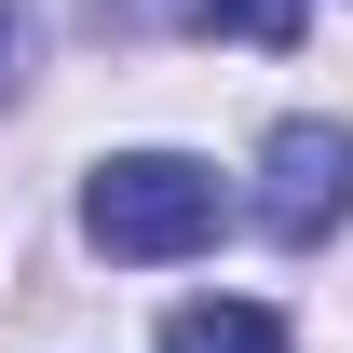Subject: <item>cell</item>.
I'll return each mask as SVG.
<instances>
[{
    "instance_id": "obj_1",
    "label": "cell",
    "mask_w": 353,
    "mask_h": 353,
    "mask_svg": "<svg viewBox=\"0 0 353 353\" xmlns=\"http://www.w3.org/2000/svg\"><path fill=\"white\" fill-rule=\"evenodd\" d=\"M82 231L95 259H190V245H218V176L190 150H123V163H95Z\"/></svg>"
},
{
    "instance_id": "obj_2",
    "label": "cell",
    "mask_w": 353,
    "mask_h": 353,
    "mask_svg": "<svg viewBox=\"0 0 353 353\" xmlns=\"http://www.w3.org/2000/svg\"><path fill=\"white\" fill-rule=\"evenodd\" d=\"M340 218H353V123H272V150H259V231L285 259H312Z\"/></svg>"
},
{
    "instance_id": "obj_3",
    "label": "cell",
    "mask_w": 353,
    "mask_h": 353,
    "mask_svg": "<svg viewBox=\"0 0 353 353\" xmlns=\"http://www.w3.org/2000/svg\"><path fill=\"white\" fill-rule=\"evenodd\" d=\"M163 353H285V312H259V299H176Z\"/></svg>"
},
{
    "instance_id": "obj_4",
    "label": "cell",
    "mask_w": 353,
    "mask_h": 353,
    "mask_svg": "<svg viewBox=\"0 0 353 353\" xmlns=\"http://www.w3.org/2000/svg\"><path fill=\"white\" fill-rule=\"evenodd\" d=\"M190 28H218V41H259V54H285L299 41V0H176Z\"/></svg>"
},
{
    "instance_id": "obj_5",
    "label": "cell",
    "mask_w": 353,
    "mask_h": 353,
    "mask_svg": "<svg viewBox=\"0 0 353 353\" xmlns=\"http://www.w3.org/2000/svg\"><path fill=\"white\" fill-rule=\"evenodd\" d=\"M14 68H28V28H14V0H0V95H14Z\"/></svg>"
}]
</instances>
